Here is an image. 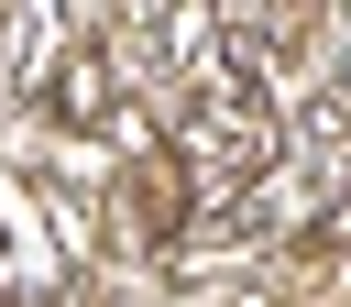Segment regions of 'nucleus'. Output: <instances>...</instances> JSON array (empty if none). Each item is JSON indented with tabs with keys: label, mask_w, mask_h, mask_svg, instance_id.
<instances>
[{
	"label": "nucleus",
	"mask_w": 351,
	"mask_h": 307,
	"mask_svg": "<svg viewBox=\"0 0 351 307\" xmlns=\"http://www.w3.org/2000/svg\"><path fill=\"white\" fill-rule=\"evenodd\" d=\"M55 110L88 132V121H110V55H66L55 66Z\"/></svg>",
	"instance_id": "nucleus-1"
}]
</instances>
